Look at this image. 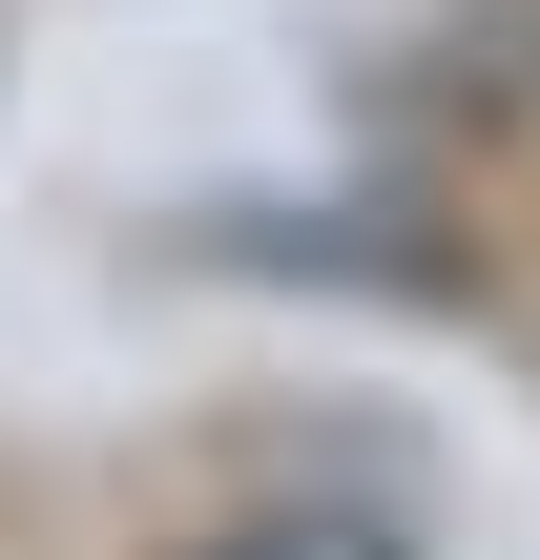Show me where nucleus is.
I'll use <instances>...</instances> for the list:
<instances>
[{"label":"nucleus","instance_id":"1","mask_svg":"<svg viewBox=\"0 0 540 560\" xmlns=\"http://www.w3.org/2000/svg\"><path fill=\"white\" fill-rule=\"evenodd\" d=\"M208 560H395V520H250V540H208Z\"/></svg>","mask_w":540,"mask_h":560}]
</instances>
